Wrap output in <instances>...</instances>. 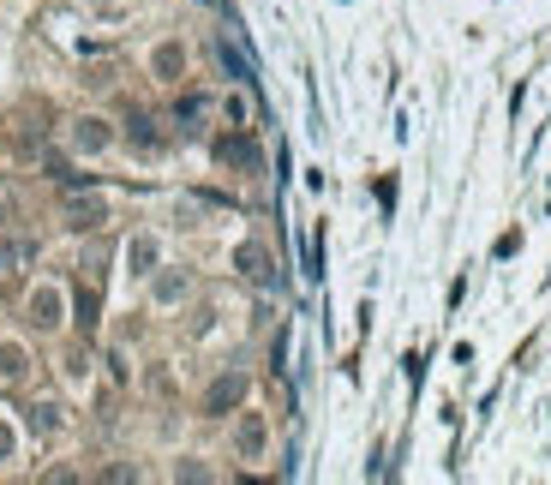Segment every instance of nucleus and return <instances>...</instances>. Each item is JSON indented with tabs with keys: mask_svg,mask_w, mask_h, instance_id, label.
<instances>
[{
	"mask_svg": "<svg viewBox=\"0 0 551 485\" xmlns=\"http://www.w3.org/2000/svg\"><path fill=\"white\" fill-rule=\"evenodd\" d=\"M30 318H36V324H60V288H36Z\"/></svg>",
	"mask_w": 551,
	"mask_h": 485,
	"instance_id": "nucleus-1",
	"label": "nucleus"
},
{
	"mask_svg": "<svg viewBox=\"0 0 551 485\" xmlns=\"http://www.w3.org/2000/svg\"><path fill=\"white\" fill-rule=\"evenodd\" d=\"M0 372L6 378H24V348H0Z\"/></svg>",
	"mask_w": 551,
	"mask_h": 485,
	"instance_id": "nucleus-2",
	"label": "nucleus"
},
{
	"mask_svg": "<svg viewBox=\"0 0 551 485\" xmlns=\"http://www.w3.org/2000/svg\"><path fill=\"white\" fill-rule=\"evenodd\" d=\"M12 450H18V432H12V426L0 420V462H12Z\"/></svg>",
	"mask_w": 551,
	"mask_h": 485,
	"instance_id": "nucleus-3",
	"label": "nucleus"
}]
</instances>
